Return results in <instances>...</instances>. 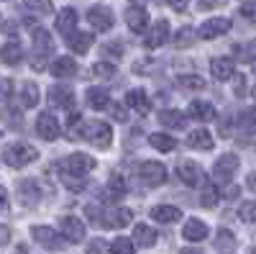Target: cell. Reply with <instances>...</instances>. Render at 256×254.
<instances>
[{
  "label": "cell",
  "mask_w": 256,
  "mask_h": 254,
  "mask_svg": "<svg viewBox=\"0 0 256 254\" xmlns=\"http://www.w3.org/2000/svg\"><path fill=\"white\" fill-rule=\"evenodd\" d=\"M230 29V21L228 18H210V21H205V24L200 26V39H216V36H220V34H226Z\"/></svg>",
  "instance_id": "17"
},
{
  "label": "cell",
  "mask_w": 256,
  "mask_h": 254,
  "mask_svg": "<svg viewBox=\"0 0 256 254\" xmlns=\"http://www.w3.org/2000/svg\"><path fill=\"white\" fill-rule=\"evenodd\" d=\"M134 241L138 246H154L156 241V231L152 226H146V223H136L134 226Z\"/></svg>",
  "instance_id": "26"
},
{
  "label": "cell",
  "mask_w": 256,
  "mask_h": 254,
  "mask_svg": "<svg viewBox=\"0 0 256 254\" xmlns=\"http://www.w3.org/2000/svg\"><path fill=\"white\" fill-rule=\"evenodd\" d=\"M54 49V41L46 31H34V59H31V67L34 70H44L46 67V54H52Z\"/></svg>",
  "instance_id": "3"
},
{
  "label": "cell",
  "mask_w": 256,
  "mask_h": 254,
  "mask_svg": "<svg viewBox=\"0 0 256 254\" xmlns=\"http://www.w3.org/2000/svg\"><path fill=\"white\" fill-rule=\"evenodd\" d=\"M77 11L74 8H64V11H59L56 13V31L59 34H64V36H72L74 34V29H77Z\"/></svg>",
  "instance_id": "16"
},
{
  "label": "cell",
  "mask_w": 256,
  "mask_h": 254,
  "mask_svg": "<svg viewBox=\"0 0 256 254\" xmlns=\"http://www.w3.org/2000/svg\"><path fill=\"white\" fill-rule=\"evenodd\" d=\"M84 100H88V105H90L92 111H105L110 105V98H108V93H105L102 88H88Z\"/></svg>",
  "instance_id": "24"
},
{
  "label": "cell",
  "mask_w": 256,
  "mask_h": 254,
  "mask_svg": "<svg viewBox=\"0 0 256 254\" xmlns=\"http://www.w3.org/2000/svg\"><path fill=\"white\" fill-rule=\"evenodd\" d=\"M31 236L44 246V249H62L64 246V239L56 234L52 226H34L31 228Z\"/></svg>",
  "instance_id": "8"
},
{
  "label": "cell",
  "mask_w": 256,
  "mask_h": 254,
  "mask_svg": "<svg viewBox=\"0 0 256 254\" xmlns=\"http://www.w3.org/2000/svg\"><path fill=\"white\" fill-rule=\"evenodd\" d=\"M246 118H248V123H251V126H256V108L246 111Z\"/></svg>",
  "instance_id": "53"
},
{
  "label": "cell",
  "mask_w": 256,
  "mask_h": 254,
  "mask_svg": "<svg viewBox=\"0 0 256 254\" xmlns=\"http://www.w3.org/2000/svg\"><path fill=\"white\" fill-rule=\"evenodd\" d=\"M180 88H184V90H202L205 88V80L202 77H198V75H180Z\"/></svg>",
  "instance_id": "35"
},
{
  "label": "cell",
  "mask_w": 256,
  "mask_h": 254,
  "mask_svg": "<svg viewBox=\"0 0 256 254\" xmlns=\"http://www.w3.org/2000/svg\"><path fill=\"white\" fill-rule=\"evenodd\" d=\"M88 254H110V246H108V241H102V239H92L88 244Z\"/></svg>",
  "instance_id": "42"
},
{
  "label": "cell",
  "mask_w": 256,
  "mask_h": 254,
  "mask_svg": "<svg viewBox=\"0 0 256 254\" xmlns=\"http://www.w3.org/2000/svg\"><path fill=\"white\" fill-rule=\"evenodd\" d=\"M134 221V213L128 208H116V210H108L105 213L102 210V218H100V226H105V228H123V226H128Z\"/></svg>",
  "instance_id": "11"
},
{
  "label": "cell",
  "mask_w": 256,
  "mask_h": 254,
  "mask_svg": "<svg viewBox=\"0 0 256 254\" xmlns=\"http://www.w3.org/2000/svg\"><path fill=\"white\" fill-rule=\"evenodd\" d=\"M187 144L192 146V149H202V152H210L212 146H216V141H212L210 131H205V129H198V131H192V134L187 136Z\"/></svg>",
  "instance_id": "25"
},
{
  "label": "cell",
  "mask_w": 256,
  "mask_h": 254,
  "mask_svg": "<svg viewBox=\"0 0 256 254\" xmlns=\"http://www.w3.org/2000/svg\"><path fill=\"white\" fill-rule=\"evenodd\" d=\"M244 90H246V82H244V77H241V80H238V82H236V93H238V95H241V93H244Z\"/></svg>",
  "instance_id": "54"
},
{
  "label": "cell",
  "mask_w": 256,
  "mask_h": 254,
  "mask_svg": "<svg viewBox=\"0 0 256 254\" xmlns=\"http://www.w3.org/2000/svg\"><path fill=\"white\" fill-rule=\"evenodd\" d=\"M216 200H218V190H216V185H205L200 203H202L205 208H212V205H216Z\"/></svg>",
  "instance_id": "41"
},
{
  "label": "cell",
  "mask_w": 256,
  "mask_h": 254,
  "mask_svg": "<svg viewBox=\"0 0 256 254\" xmlns=\"http://www.w3.org/2000/svg\"><path fill=\"white\" fill-rule=\"evenodd\" d=\"M254 98H256V88H254Z\"/></svg>",
  "instance_id": "56"
},
{
  "label": "cell",
  "mask_w": 256,
  "mask_h": 254,
  "mask_svg": "<svg viewBox=\"0 0 256 254\" xmlns=\"http://www.w3.org/2000/svg\"><path fill=\"white\" fill-rule=\"evenodd\" d=\"M8 208V190L0 185V210H6Z\"/></svg>",
  "instance_id": "50"
},
{
  "label": "cell",
  "mask_w": 256,
  "mask_h": 254,
  "mask_svg": "<svg viewBox=\"0 0 256 254\" xmlns=\"http://www.w3.org/2000/svg\"><path fill=\"white\" fill-rule=\"evenodd\" d=\"M134 3H141V0H134Z\"/></svg>",
  "instance_id": "58"
},
{
  "label": "cell",
  "mask_w": 256,
  "mask_h": 254,
  "mask_svg": "<svg viewBox=\"0 0 256 254\" xmlns=\"http://www.w3.org/2000/svg\"><path fill=\"white\" fill-rule=\"evenodd\" d=\"M136 172H138V177L146 182V185H162V182H166V167L162 164V162H141L138 167H136Z\"/></svg>",
  "instance_id": "4"
},
{
  "label": "cell",
  "mask_w": 256,
  "mask_h": 254,
  "mask_svg": "<svg viewBox=\"0 0 256 254\" xmlns=\"http://www.w3.org/2000/svg\"><path fill=\"white\" fill-rule=\"evenodd\" d=\"M159 121L166 126V129H184V123H187V118H184V113L182 111H162L159 113Z\"/></svg>",
  "instance_id": "29"
},
{
  "label": "cell",
  "mask_w": 256,
  "mask_h": 254,
  "mask_svg": "<svg viewBox=\"0 0 256 254\" xmlns=\"http://www.w3.org/2000/svg\"><path fill=\"white\" fill-rule=\"evenodd\" d=\"M20 105H24V108H36V105H38V88H36V82H24V85H20Z\"/></svg>",
  "instance_id": "28"
},
{
  "label": "cell",
  "mask_w": 256,
  "mask_h": 254,
  "mask_svg": "<svg viewBox=\"0 0 256 254\" xmlns=\"http://www.w3.org/2000/svg\"><path fill=\"white\" fill-rule=\"evenodd\" d=\"M8 241H10V228L0 223V246H6Z\"/></svg>",
  "instance_id": "47"
},
{
  "label": "cell",
  "mask_w": 256,
  "mask_h": 254,
  "mask_svg": "<svg viewBox=\"0 0 256 254\" xmlns=\"http://www.w3.org/2000/svg\"><path fill=\"white\" fill-rule=\"evenodd\" d=\"M238 216H241V221L254 223L256 221V200H244L241 208H238Z\"/></svg>",
  "instance_id": "39"
},
{
  "label": "cell",
  "mask_w": 256,
  "mask_h": 254,
  "mask_svg": "<svg viewBox=\"0 0 256 254\" xmlns=\"http://www.w3.org/2000/svg\"><path fill=\"white\" fill-rule=\"evenodd\" d=\"M88 21L92 24V29H98V31H108V29L116 24L113 11H110V8H102V6H95V8H90V13H88Z\"/></svg>",
  "instance_id": "12"
},
{
  "label": "cell",
  "mask_w": 256,
  "mask_h": 254,
  "mask_svg": "<svg viewBox=\"0 0 256 254\" xmlns=\"http://www.w3.org/2000/svg\"><path fill=\"white\" fill-rule=\"evenodd\" d=\"M246 185H248V190H254V193H256V172L248 175V182H246Z\"/></svg>",
  "instance_id": "52"
},
{
  "label": "cell",
  "mask_w": 256,
  "mask_h": 254,
  "mask_svg": "<svg viewBox=\"0 0 256 254\" xmlns=\"http://www.w3.org/2000/svg\"><path fill=\"white\" fill-rule=\"evenodd\" d=\"M92 75L102 77V80H110V77H116V65H110V62H98L92 67Z\"/></svg>",
  "instance_id": "38"
},
{
  "label": "cell",
  "mask_w": 256,
  "mask_h": 254,
  "mask_svg": "<svg viewBox=\"0 0 256 254\" xmlns=\"http://www.w3.org/2000/svg\"><path fill=\"white\" fill-rule=\"evenodd\" d=\"M110 254H134V241L126 239V236H118L110 244Z\"/></svg>",
  "instance_id": "37"
},
{
  "label": "cell",
  "mask_w": 256,
  "mask_h": 254,
  "mask_svg": "<svg viewBox=\"0 0 256 254\" xmlns=\"http://www.w3.org/2000/svg\"><path fill=\"white\" fill-rule=\"evenodd\" d=\"M92 47V34H72L70 36V49L74 54H88Z\"/></svg>",
  "instance_id": "30"
},
{
  "label": "cell",
  "mask_w": 256,
  "mask_h": 254,
  "mask_svg": "<svg viewBox=\"0 0 256 254\" xmlns=\"http://www.w3.org/2000/svg\"><path fill=\"white\" fill-rule=\"evenodd\" d=\"M18 193H20V200H24L26 205H34L38 200V187H36L34 180H24V182H20Z\"/></svg>",
  "instance_id": "32"
},
{
  "label": "cell",
  "mask_w": 256,
  "mask_h": 254,
  "mask_svg": "<svg viewBox=\"0 0 256 254\" xmlns=\"http://www.w3.org/2000/svg\"><path fill=\"white\" fill-rule=\"evenodd\" d=\"M241 16L248 21V24H256V0H246L241 6Z\"/></svg>",
  "instance_id": "43"
},
{
  "label": "cell",
  "mask_w": 256,
  "mask_h": 254,
  "mask_svg": "<svg viewBox=\"0 0 256 254\" xmlns=\"http://www.w3.org/2000/svg\"><path fill=\"white\" fill-rule=\"evenodd\" d=\"M113 118L118 121V123H126L128 118H126V108L123 105H113Z\"/></svg>",
  "instance_id": "45"
},
{
  "label": "cell",
  "mask_w": 256,
  "mask_h": 254,
  "mask_svg": "<svg viewBox=\"0 0 256 254\" xmlns=\"http://www.w3.org/2000/svg\"><path fill=\"white\" fill-rule=\"evenodd\" d=\"M102 52H105V54H113V57H120V54H123V47H120V44H108Z\"/></svg>",
  "instance_id": "49"
},
{
  "label": "cell",
  "mask_w": 256,
  "mask_h": 254,
  "mask_svg": "<svg viewBox=\"0 0 256 254\" xmlns=\"http://www.w3.org/2000/svg\"><path fill=\"white\" fill-rule=\"evenodd\" d=\"M59 121L52 116V113H41L38 118H36V134L41 136V139H46V141H56L59 139Z\"/></svg>",
  "instance_id": "10"
},
{
  "label": "cell",
  "mask_w": 256,
  "mask_h": 254,
  "mask_svg": "<svg viewBox=\"0 0 256 254\" xmlns=\"http://www.w3.org/2000/svg\"><path fill=\"white\" fill-rule=\"evenodd\" d=\"M10 80H6V77H0V98H8L10 95Z\"/></svg>",
  "instance_id": "46"
},
{
  "label": "cell",
  "mask_w": 256,
  "mask_h": 254,
  "mask_svg": "<svg viewBox=\"0 0 256 254\" xmlns=\"http://www.w3.org/2000/svg\"><path fill=\"white\" fill-rule=\"evenodd\" d=\"M126 24L134 34H141L146 26H148V13L144 8H128L126 11Z\"/></svg>",
  "instance_id": "21"
},
{
  "label": "cell",
  "mask_w": 256,
  "mask_h": 254,
  "mask_svg": "<svg viewBox=\"0 0 256 254\" xmlns=\"http://www.w3.org/2000/svg\"><path fill=\"white\" fill-rule=\"evenodd\" d=\"M148 144H152L154 149H159V152H172L174 146H177V139H172L169 134H159L156 131V134L148 136Z\"/></svg>",
  "instance_id": "31"
},
{
  "label": "cell",
  "mask_w": 256,
  "mask_h": 254,
  "mask_svg": "<svg viewBox=\"0 0 256 254\" xmlns=\"http://www.w3.org/2000/svg\"><path fill=\"white\" fill-rule=\"evenodd\" d=\"M187 3H190V0H169V6H172L174 11H184Z\"/></svg>",
  "instance_id": "51"
},
{
  "label": "cell",
  "mask_w": 256,
  "mask_h": 254,
  "mask_svg": "<svg viewBox=\"0 0 256 254\" xmlns=\"http://www.w3.org/2000/svg\"><path fill=\"white\" fill-rule=\"evenodd\" d=\"M49 100H52V105H56V108H72L74 93L70 88H64V85H54V88H49Z\"/></svg>",
  "instance_id": "18"
},
{
  "label": "cell",
  "mask_w": 256,
  "mask_h": 254,
  "mask_svg": "<svg viewBox=\"0 0 256 254\" xmlns=\"http://www.w3.org/2000/svg\"><path fill=\"white\" fill-rule=\"evenodd\" d=\"M187 113H190V118H195V121H200V123H208V121L216 118V108H212L210 103H205V100H195V103H190Z\"/></svg>",
  "instance_id": "20"
},
{
  "label": "cell",
  "mask_w": 256,
  "mask_h": 254,
  "mask_svg": "<svg viewBox=\"0 0 256 254\" xmlns=\"http://www.w3.org/2000/svg\"><path fill=\"white\" fill-rule=\"evenodd\" d=\"M238 169V157L236 154H223L218 162H216V167H212V175H216V180L223 185V182H228L230 177H233V172Z\"/></svg>",
  "instance_id": "9"
},
{
  "label": "cell",
  "mask_w": 256,
  "mask_h": 254,
  "mask_svg": "<svg viewBox=\"0 0 256 254\" xmlns=\"http://www.w3.org/2000/svg\"><path fill=\"white\" fill-rule=\"evenodd\" d=\"M233 70H236V65H233V59L228 57H216L210 62V75L216 77L218 82H226L233 77Z\"/></svg>",
  "instance_id": "14"
},
{
  "label": "cell",
  "mask_w": 256,
  "mask_h": 254,
  "mask_svg": "<svg viewBox=\"0 0 256 254\" xmlns=\"http://www.w3.org/2000/svg\"><path fill=\"white\" fill-rule=\"evenodd\" d=\"M16 254H26V246H18V249H16Z\"/></svg>",
  "instance_id": "55"
},
{
  "label": "cell",
  "mask_w": 256,
  "mask_h": 254,
  "mask_svg": "<svg viewBox=\"0 0 256 254\" xmlns=\"http://www.w3.org/2000/svg\"><path fill=\"white\" fill-rule=\"evenodd\" d=\"M177 177L187 185V187H198L205 182V175H202V169L198 162H192V159H182L177 164Z\"/></svg>",
  "instance_id": "5"
},
{
  "label": "cell",
  "mask_w": 256,
  "mask_h": 254,
  "mask_svg": "<svg viewBox=\"0 0 256 254\" xmlns=\"http://www.w3.org/2000/svg\"><path fill=\"white\" fill-rule=\"evenodd\" d=\"M26 6L31 11H36V16H49L54 11V3L52 0H26Z\"/></svg>",
  "instance_id": "36"
},
{
  "label": "cell",
  "mask_w": 256,
  "mask_h": 254,
  "mask_svg": "<svg viewBox=\"0 0 256 254\" xmlns=\"http://www.w3.org/2000/svg\"><path fill=\"white\" fill-rule=\"evenodd\" d=\"M169 39V21H159V24H154V29L148 31V36L144 39V47L146 49H159L164 41Z\"/></svg>",
  "instance_id": "13"
},
{
  "label": "cell",
  "mask_w": 256,
  "mask_h": 254,
  "mask_svg": "<svg viewBox=\"0 0 256 254\" xmlns=\"http://www.w3.org/2000/svg\"><path fill=\"white\" fill-rule=\"evenodd\" d=\"M0 59H3L6 65L16 67V65H20V59H24V49H20L18 41H10V44H6L0 49Z\"/></svg>",
  "instance_id": "27"
},
{
  "label": "cell",
  "mask_w": 256,
  "mask_h": 254,
  "mask_svg": "<svg viewBox=\"0 0 256 254\" xmlns=\"http://www.w3.org/2000/svg\"><path fill=\"white\" fill-rule=\"evenodd\" d=\"M156 3H164V0H156Z\"/></svg>",
  "instance_id": "57"
},
{
  "label": "cell",
  "mask_w": 256,
  "mask_h": 254,
  "mask_svg": "<svg viewBox=\"0 0 256 254\" xmlns=\"http://www.w3.org/2000/svg\"><path fill=\"white\" fill-rule=\"evenodd\" d=\"M208 223L205 221H200V218H190V221H184V228H182V236L187 239V241H202V239H208Z\"/></svg>",
  "instance_id": "15"
},
{
  "label": "cell",
  "mask_w": 256,
  "mask_h": 254,
  "mask_svg": "<svg viewBox=\"0 0 256 254\" xmlns=\"http://www.w3.org/2000/svg\"><path fill=\"white\" fill-rule=\"evenodd\" d=\"M62 182L67 185L70 190H74V193H80V190L88 187V180H84L82 175H72V172H64V169H62Z\"/></svg>",
  "instance_id": "34"
},
{
  "label": "cell",
  "mask_w": 256,
  "mask_h": 254,
  "mask_svg": "<svg viewBox=\"0 0 256 254\" xmlns=\"http://www.w3.org/2000/svg\"><path fill=\"white\" fill-rule=\"evenodd\" d=\"M62 169L64 172H72V175H88V172L95 169V159L90 154L77 152V154H70L67 159L62 162Z\"/></svg>",
  "instance_id": "6"
},
{
  "label": "cell",
  "mask_w": 256,
  "mask_h": 254,
  "mask_svg": "<svg viewBox=\"0 0 256 254\" xmlns=\"http://www.w3.org/2000/svg\"><path fill=\"white\" fill-rule=\"evenodd\" d=\"M108 193H110L113 198H123V195H126V180L118 177V175H113L110 182H108Z\"/></svg>",
  "instance_id": "40"
},
{
  "label": "cell",
  "mask_w": 256,
  "mask_h": 254,
  "mask_svg": "<svg viewBox=\"0 0 256 254\" xmlns=\"http://www.w3.org/2000/svg\"><path fill=\"white\" fill-rule=\"evenodd\" d=\"M233 244H236V239H233V234H230V231H226V228H220V231H218V246L233 249Z\"/></svg>",
  "instance_id": "44"
},
{
  "label": "cell",
  "mask_w": 256,
  "mask_h": 254,
  "mask_svg": "<svg viewBox=\"0 0 256 254\" xmlns=\"http://www.w3.org/2000/svg\"><path fill=\"white\" fill-rule=\"evenodd\" d=\"M220 6V0H198V8L200 11H210V8H216Z\"/></svg>",
  "instance_id": "48"
},
{
  "label": "cell",
  "mask_w": 256,
  "mask_h": 254,
  "mask_svg": "<svg viewBox=\"0 0 256 254\" xmlns=\"http://www.w3.org/2000/svg\"><path fill=\"white\" fill-rule=\"evenodd\" d=\"M52 75L54 77H74L77 75V62L72 57H56L54 65H52Z\"/></svg>",
  "instance_id": "23"
},
{
  "label": "cell",
  "mask_w": 256,
  "mask_h": 254,
  "mask_svg": "<svg viewBox=\"0 0 256 254\" xmlns=\"http://www.w3.org/2000/svg\"><path fill=\"white\" fill-rule=\"evenodd\" d=\"M36 157H38V152L34 149L31 144H26V141H16V144L6 146V152H3V159H6V164H10V167H26V164H31Z\"/></svg>",
  "instance_id": "2"
},
{
  "label": "cell",
  "mask_w": 256,
  "mask_h": 254,
  "mask_svg": "<svg viewBox=\"0 0 256 254\" xmlns=\"http://www.w3.org/2000/svg\"><path fill=\"white\" fill-rule=\"evenodd\" d=\"M59 228H62V236L67 239V241H72V244L82 241L84 234H88V228H84V223H82L77 216H64V218L59 221Z\"/></svg>",
  "instance_id": "7"
},
{
  "label": "cell",
  "mask_w": 256,
  "mask_h": 254,
  "mask_svg": "<svg viewBox=\"0 0 256 254\" xmlns=\"http://www.w3.org/2000/svg\"><path fill=\"white\" fill-rule=\"evenodd\" d=\"M126 105H128V108H134V111H138L141 116H148V111H152V103H148V98H146V93L141 88L126 93Z\"/></svg>",
  "instance_id": "19"
},
{
  "label": "cell",
  "mask_w": 256,
  "mask_h": 254,
  "mask_svg": "<svg viewBox=\"0 0 256 254\" xmlns=\"http://www.w3.org/2000/svg\"><path fill=\"white\" fill-rule=\"evenodd\" d=\"M152 218L159 223H174L182 218V210L177 205H154L152 208Z\"/></svg>",
  "instance_id": "22"
},
{
  "label": "cell",
  "mask_w": 256,
  "mask_h": 254,
  "mask_svg": "<svg viewBox=\"0 0 256 254\" xmlns=\"http://www.w3.org/2000/svg\"><path fill=\"white\" fill-rule=\"evenodd\" d=\"M192 44H195V29H192V26L180 29L177 36H174V47H177V49H187V47H192Z\"/></svg>",
  "instance_id": "33"
},
{
  "label": "cell",
  "mask_w": 256,
  "mask_h": 254,
  "mask_svg": "<svg viewBox=\"0 0 256 254\" xmlns=\"http://www.w3.org/2000/svg\"><path fill=\"white\" fill-rule=\"evenodd\" d=\"M70 134L92 141L95 146H100V149H108V146H110V139H113L110 126L102 123V121H92V123H82V121H80L74 129H70Z\"/></svg>",
  "instance_id": "1"
}]
</instances>
